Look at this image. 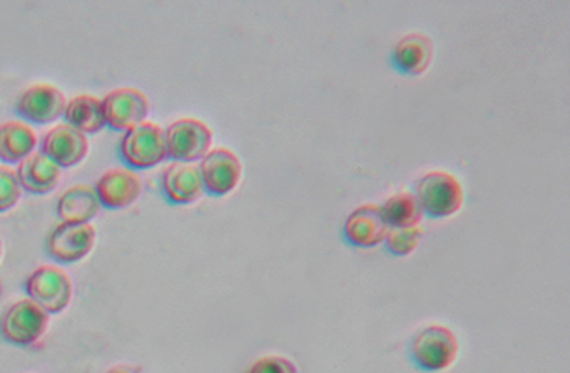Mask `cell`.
I'll use <instances>...</instances> for the list:
<instances>
[{"instance_id":"6da1fadb","label":"cell","mask_w":570,"mask_h":373,"mask_svg":"<svg viewBox=\"0 0 570 373\" xmlns=\"http://www.w3.org/2000/svg\"><path fill=\"white\" fill-rule=\"evenodd\" d=\"M460 355L457 334L443 325H430L414 336L409 358L414 367L427 373L446 372Z\"/></svg>"},{"instance_id":"7a4b0ae2","label":"cell","mask_w":570,"mask_h":373,"mask_svg":"<svg viewBox=\"0 0 570 373\" xmlns=\"http://www.w3.org/2000/svg\"><path fill=\"white\" fill-rule=\"evenodd\" d=\"M416 189L423 212L432 219H447L463 208L464 189L460 179L443 169L426 173L417 182Z\"/></svg>"},{"instance_id":"3957f363","label":"cell","mask_w":570,"mask_h":373,"mask_svg":"<svg viewBox=\"0 0 570 373\" xmlns=\"http://www.w3.org/2000/svg\"><path fill=\"white\" fill-rule=\"evenodd\" d=\"M120 152L122 161L132 168L147 169L161 165L168 158L165 129L149 121L134 125L122 135Z\"/></svg>"},{"instance_id":"277c9868","label":"cell","mask_w":570,"mask_h":373,"mask_svg":"<svg viewBox=\"0 0 570 373\" xmlns=\"http://www.w3.org/2000/svg\"><path fill=\"white\" fill-rule=\"evenodd\" d=\"M25 287L29 298L50 315L61 314L73 301V279L63 267L53 264H44L33 271L26 279Z\"/></svg>"},{"instance_id":"5b68a950","label":"cell","mask_w":570,"mask_h":373,"mask_svg":"<svg viewBox=\"0 0 570 373\" xmlns=\"http://www.w3.org/2000/svg\"><path fill=\"white\" fill-rule=\"evenodd\" d=\"M50 325V314L32 298L10 305L0 317V334L10 344L33 345L43 338Z\"/></svg>"},{"instance_id":"8992f818","label":"cell","mask_w":570,"mask_h":373,"mask_svg":"<svg viewBox=\"0 0 570 373\" xmlns=\"http://www.w3.org/2000/svg\"><path fill=\"white\" fill-rule=\"evenodd\" d=\"M165 141L169 158L195 164L212 149L213 132L201 120L182 118L166 128Z\"/></svg>"},{"instance_id":"52a82bcc","label":"cell","mask_w":570,"mask_h":373,"mask_svg":"<svg viewBox=\"0 0 570 373\" xmlns=\"http://www.w3.org/2000/svg\"><path fill=\"white\" fill-rule=\"evenodd\" d=\"M199 169H201L204 189L217 198L235 191L237 186L242 182V161L230 149H210L209 154L202 158Z\"/></svg>"},{"instance_id":"ba28073f","label":"cell","mask_w":570,"mask_h":373,"mask_svg":"<svg viewBox=\"0 0 570 373\" xmlns=\"http://www.w3.org/2000/svg\"><path fill=\"white\" fill-rule=\"evenodd\" d=\"M105 121L114 131H129L134 125L144 123L151 113V101L144 91L138 88L122 87L105 95L101 100Z\"/></svg>"},{"instance_id":"9c48e42d","label":"cell","mask_w":570,"mask_h":373,"mask_svg":"<svg viewBox=\"0 0 570 373\" xmlns=\"http://www.w3.org/2000/svg\"><path fill=\"white\" fill-rule=\"evenodd\" d=\"M97 232L91 223L63 222L50 233L46 251L61 264H74L85 260L94 250Z\"/></svg>"},{"instance_id":"30bf717a","label":"cell","mask_w":570,"mask_h":373,"mask_svg":"<svg viewBox=\"0 0 570 373\" xmlns=\"http://www.w3.org/2000/svg\"><path fill=\"white\" fill-rule=\"evenodd\" d=\"M66 95L50 84L33 85L20 95L17 113L29 123L47 124L59 120L66 111Z\"/></svg>"},{"instance_id":"8fae6325","label":"cell","mask_w":570,"mask_h":373,"mask_svg":"<svg viewBox=\"0 0 570 373\" xmlns=\"http://www.w3.org/2000/svg\"><path fill=\"white\" fill-rule=\"evenodd\" d=\"M88 149L87 134L67 123L54 125L41 142V152L61 168L79 165L87 157Z\"/></svg>"},{"instance_id":"7c38bea8","label":"cell","mask_w":570,"mask_h":373,"mask_svg":"<svg viewBox=\"0 0 570 373\" xmlns=\"http://www.w3.org/2000/svg\"><path fill=\"white\" fill-rule=\"evenodd\" d=\"M100 205L107 209H125L134 205L142 195V182L131 169L118 168L108 169L95 186Z\"/></svg>"},{"instance_id":"4fadbf2b","label":"cell","mask_w":570,"mask_h":373,"mask_svg":"<svg viewBox=\"0 0 570 373\" xmlns=\"http://www.w3.org/2000/svg\"><path fill=\"white\" fill-rule=\"evenodd\" d=\"M388 230L379 206L364 205L352 210L346 220L344 239L358 249H375L385 242Z\"/></svg>"},{"instance_id":"5bb4252c","label":"cell","mask_w":570,"mask_h":373,"mask_svg":"<svg viewBox=\"0 0 570 373\" xmlns=\"http://www.w3.org/2000/svg\"><path fill=\"white\" fill-rule=\"evenodd\" d=\"M163 195L173 205L188 206L202 198L204 183L199 165L173 162L163 173Z\"/></svg>"},{"instance_id":"9a60e30c","label":"cell","mask_w":570,"mask_h":373,"mask_svg":"<svg viewBox=\"0 0 570 373\" xmlns=\"http://www.w3.org/2000/svg\"><path fill=\"white\" fill-rule=\"evenodd\" d=\"M434 61V43L423 33H409L396 43L392 64L399 74L420 76Z\"/></svg>"},{"instance_id":"2e32d148","label":"cell","mask_w":570,"mask_h":373,"mask_svg":"<svg viewBox=\"0 0 570 373\" xmlns=\"http://www.w3.org/2000/svg\"><path fill=\"white\" fill-rule=\"evenodd\" d=\"M17 175H19L23 191L32 193V195H47L59 185L63 168L54 164L43 152H33L30 157L20 162Z\"/></svg>"},{"instance_id":"e0dca14e","label":"cell","mask_w":570,"mask_h":373,"mask_svg":"<svg viewBox=\"0 0 570 373\" xmlns=\"http://www.w3.org/2000/svg\"><path fill=\"white\" fill-rule=\"evenodd\" d=\"M39 135L32 125L22 121L0 124V161L6 164H20L35 152Z\"/></svg>"},{"instance_id":"ac0fdd59","label":"cell","mask_w":570,"mask_h":373,"mask_svg":"<svg viewBox=\"0 0 570 373\" xmlns=\"http://www.w3.org/2000/svg\"><path fill=\"white\" fill-rule=\"evenodd\" d=\"M100 199L94 186L76 185L64 191L57 202V213L63 222L90 223L100 212Z\"/></svg>"},{"instance_id":"d6986e66","label":"cell","mask_w":570,"mask_h":373,"mask_svg":"<svg viewBox=\"0 0 570 373\" xmlns=\"http://www.w3.org/2000/svg\"><path fill=\"white\" fill-rule=\"evenodd\" d=\"M64 118L67 124L74 125L84 134H97L107 125L101 100L94 95H79L67 101Z\"/></svg>"},{"instance_id":"ffe728a7","label":"cell","mask_w":570,"mask_h":373,"mask_svg":"<svg viewBox=\"0 0 570 373\" xmlns=\"http://www.w3.org/2000/svg\"><path fill=\"white\" fill-rule=\"evenodd\" d=\"M382 216L392 229L417 227L424 219L423 208L413 193H396L383 202Z\"/></svg>"},{"instance_id":"44dd1931","label":"cell","mask_w":570,"mask_h":373,"mask_svg":"<svg viewBox=\"0 0 570 373\" xmlns=\"http://www.w3.org/2000/svg\"><path fill=\"white\" fill-rule=\"evenodd\" d=\"M424 232L419 227H405V229H390L385 239V246L393 256H407L417 250L423 242Z\"/></svg>"},{"instance_id":"7402d4cb","label":"cell","mask_w":570,"mask_h":373,"mask_svg":"<svg viewBox=\"0 0 570 373\" xmlns=\"http://www.w3.org/2000/svg\"><path fill=\"white\" fill-rule=\"evenodd\" d=\"M23 188L19 175L10 166H0V212L12 209L22 198Z\"/></svg>"},{"instance_id":"603a6c76","label":"cell","mask_w":570,"mask_h":373,"mask_svg":"<svg viewBox=\"0 0 570 373\" xmlns=\"http://www.w3.org/2000/svg\"><path fill=\"white\" fill-rule=\"evenodd\" d=\"M246 373H298V369L284 355H264L254 361Z\"/></svg>"},{"instance_id":"cb8c5ba5","label":"cell","mask_w":570,"mask_h":373,"mask_svg":"<svg viewBox=\"0 0 570 373\" xmlns=\"http://www.w3.org/2000/svg\"><path fill=\"white\" fill-rule=\"evenodd\" d=\"M107 373H142V371L135 367V365H117V367L110 369Z\"/></svg>"},{"instance_id":"d4e9b609","label":"cell","mask_w":570,"mask_h":373,"mask_svg":"<svg viewBox=\"0 0 570 373\" xmlns=\"http://www.w3.org/2000/svg\"><path fill=\"white\" fill-rule=\"evenodd\" d=\"M0 254H2V242H0Z\"/></svg>"}]
</instances>
